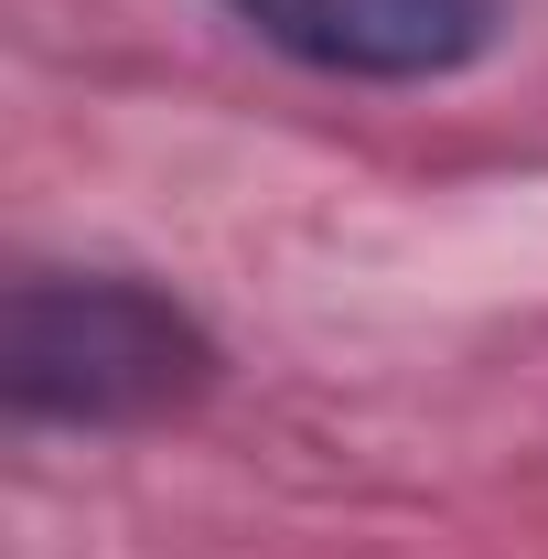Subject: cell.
I'll use <instances>...</instances> for the list:
<instances>
[{"instance_id":"cell-1","label":"cell","mask_w":548,"mask_h":559,"mask_svg":"<svg viewBox=\"0 0 548 559\" xmlns=\"http://www.w3.org/2000/svg\"><path fill=\"white\" fill-rule=\"evenodd\" d=\"M11 409L65 430H140L215 388V345L183 301L130 270H33L11 290Z\"/></svg>"},{"instance_id":"cell-2","label":"cell","mask_w":548,"mask_h":559,"mask_svg":"<svg viewBox=\"0 0 548 559\" xmlns=\"http://www.w3.org/2000/svg\"><path fill=\"white\" fill-rule=\"evenodd\" d=\"M259 44H279L312 75H366V86H419L463 75L505 33V0H226Z\"/></svg>"}]
</instances>
